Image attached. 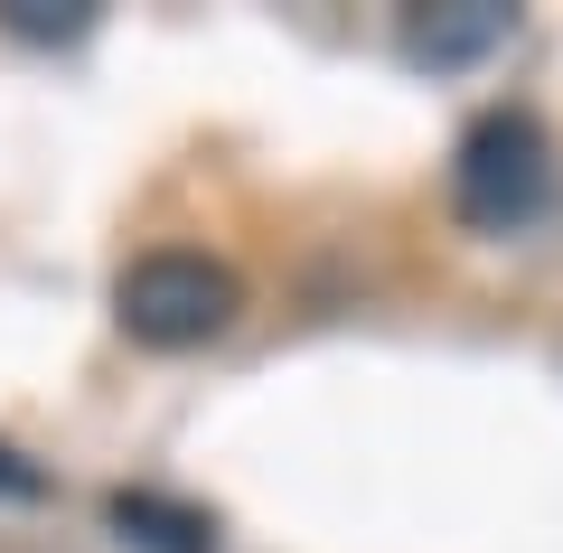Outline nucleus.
<instances>
[{"label":"nucleus","instance_id":"f257e3e1","mask_svg":"<svg viewBox=\"0 0 563 553\" xmlns=\"http://www.w3.org/2000/svg\"><path fill=\"white\" fill-rule=\"evenodd\" d=\"M235 310H244V281L225 273L217 254H188V244H169V254H141L132 273L113 281V319H122V338H132V347H161V356L207 347L217 329H235Z\"/></svg>","mask_w":563,"mask_h":553},{"label":"nucleus","instance_id":"f03ea898","mask_svg":"<svg viewBox=\"0 0 563 553\" xmlns=\"http://www.w3.org/2000/svg\"><path fill=\"white\" fill-rule=\"evenodd\" d=\"M451 207L479 235H526L554 207V151H544L536 113H479L470 122L461 159H451Z\"/></svg>","mask_w":563,"mask_h":553},{"label":"nucleus","instance_id":"7ed1b4c3","mask_svg":"<svg viewBox=\"0 0 563 553\" xmlns=\"http://www.w3.org/2000/svg\"><path fill=\"white\" fill-rule=\"evenodd\" d=\"M103 526L132 553H217V516L179 507V497H161V488H113L103 497Z\"/></svg>","mask_w":563,"mask_h":553},{"label":"nucleus","instance_id":"20e7f679","mask_svg":"<svg viewBox=\"0 0 563 553\" xmlns=\"http://www.w3.org/2000/svg\"><path fill=\"white\" fill-rule=\"evenodd\" d=\"M507 29H517V20H507L498 0H461V10H432V20H413V38H404V47H413L422 66H461V57H479V47H498Z\"/></svg>","mask_w":563,"mask_h":553},{"label":"nucleus","instance_id":"39448f33","mask_svg":"<svg viewBox=\"0 0 563 553\" xmlns=\"http://www.w3.org/2000/svg\"><path fill=\"white\" fill-rule=\"evenodd\" d=\"M0 29L10 38H85L95 0H0Z\"/></svg>","mask_w":563,"mask_h":553},{"label":"nucleus","instance_id":"423d86ee","mask_svg":"<svg viewBox=\"0 0 563 553\" xmlns=\"http://www.w3.org/2000/svg\"><path fill=\"white\" fill-rule=\"evenodd\" d=\"M0 497H47V469H38V460H20L10 441H0Z\"/></svg>","mask_w":563,"mask_h":553}]
</instances>
